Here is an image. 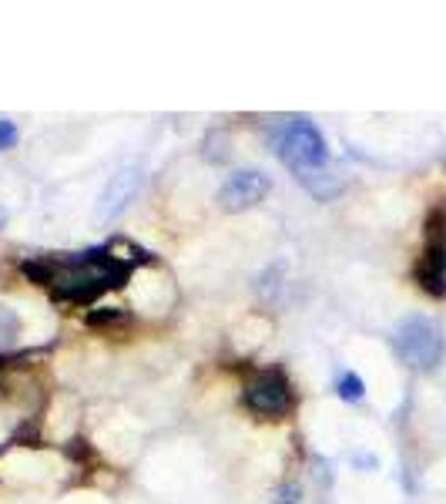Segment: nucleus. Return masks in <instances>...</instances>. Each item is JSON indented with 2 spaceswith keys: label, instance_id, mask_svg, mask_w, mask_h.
Segmentation results:
<instances>
[{
  "label": "nucleus",
  "instance_id": "f257e3e1",
  "mask_svg": "<svg viewBox=\"0 0 446 504\" xmlns=\"http://www.w3.org/2000/svg\"><path fill=\"white\" fill-rule=\"evenodd\" d=\"M154 263L148 249L128 242V252H118V242L84 252H57V256H34L21 263V276L34 286H44L47 296L61 307H91L98 296L121 290L135 269Z\"/></svg>",
  "mask_w": 446,
  "mask_h": 504
},
{
  "label": "nucleus",
  "instance_id": "f03ea898",
  "mask_svg": "<svg viewBox=\"0 0 446 504\" xmlns=\"http://www.w3.org/2000/svg\"><path fill=\"white\" fill-rule=\"evenodd\" d=\"M392 350L396 357L403 360L409 370H417V374H430L436 366L443 364L446 357V340H443V330H440V323L430 320V316H406L400 326H396V333H392Z\"/></svg>",
  "mask_w": 446,
  "mask_h": 504
},
{
  "label": "nucleus",
  "instance_id": "7ed1b4c3",
  "mask_svg": "<svg viewBox=\"0 0 446 504\" xmlns=\"http://www.w3.org/2000/svg\"><path fill=\"white\" fill-rule=\"evenodd\" d=\"M276 152H279L282 165L289 168L293 175H299V172H319V168L329 165L326 135L309 118H289L276 131Z\"/></svg>",
  "mask_w": 446,
  "mask_h": 504
},
{
  "label": "nucleus",
  "instance_id": "20e7f679",
  "mask_svg": "<svg viewBox=\"0 0 446 504\" xmlns=\"http://www.w3.org/2000/svg\"><path fill=\"white\" fill-rule=\"evenodd\" d=\"M242 404L249 414L262 420H282L295 410V391L293 380L285 377L279 366H265V370H252L245 383H242Z\"/></svg>",
  "mask_w": 446,
  "mask_h": 504
},
{
  "label": "nucleus",
  "instance_id": "39448f33",
  "mask_svg": "<svg viewBox=\"0 0 446 504\" xmlns=\"http://www.w3.org/2000/svg\"><path fill=\"white\" fill-rule=\"evenodd\" d=\"M413 282L430 299H446V206H436L423 223V252L413 266Z\"/></svg>",
  "mask_w": 446,
  "mask_h": 504
},
{
  "label": "nucleus",
  "instance_id": "423d86ee",
  "mask_svg": "<svg viewBox=\"0 0 446 504\" xmlns=\"http://www.w3.org/2000/svg\"><path fill=\"white\" fill-rule=\"evenodd\" d=\"M272 192V179L259 168H238L219 189V206L225 212H245L255 209L265 196Z\"/></svg>",
  "mask_w": 446,
  "mask_h": 504
},
{
  "label": "nucleus",
  "instance_id": "0eeeda50",
  "mask_svg": "<svg viewBox=\"0 0 446 504\" xmlns=\"http://www.w3.org/2000/svg\"><path fill=\"white\" fill-rule=\"evenodd\" d=\"M141 182H145L141 168H131V165L118 168L112 179H108V185H104V192H101L95 219H98V223H114L118 215H125V209L141 192Z\"/></svg>",
  "mask_w": 446,
  "mask_h": 504
},
{
  "label": "nucleus",
  "instance_id": "6e6552de",
  "mask_svg": "<svg viewBox=\"0 0 446 504\" xmlns=\"http://www.w3.org/2000/svg\"><path fill=\"white\" fill-rule=\"evenodd\" d=\"M295 179H299V185H302L316 202H333V198L346 189V182H343L339 175H333L329 168H319V172H299Z\"/></svg>",
  "mask_w": 446,
  "mask_h": 504
},
{
  "label": "nucleus",
  "instance_id": "1a4fd4ad",
  "mask_svg": "<svg viewBox=\"0 0 446 504\" xmlns=\"http://www.w3.org/2000/svg\"><path fill=\"white\" fill-rule=\"evenodd\" d=\"M335 393H339V400H346V404H359L366 397V380L356 374V370H343L339 380H335Z\"/></svg>",
  "mask_w": 446,
  "mask_h": 504
},
{
  "label": "nucleus",
  "instance_id": "9d476101",
  "mask_svg": "<svg viewBox=\"0 0 446 504\" xmlns=\"http://www.w3.org/2000/svg\"><path fill=\"white\" fill-rule=\"evenodd\" d=\"M21 336V316L11 307H0V353L11 350Z\"/></svg>",
  "mask_w": 446,
  "mask_h": 504
},
{
  "label": "nucleus",
  "instance_id": "9b49d317",
  "mask_svg": "<svg viewBox=\"0 0 446 504\" xmlns=\"http://www.w3.org/2000/svg\"><path fill=\"white\" fill-rule=\"evenodd\" d=\"M125 320H128L125 309H114V307L91 309V313H87V323H91V326H108V323H125Z\"/></svg>",
  "mask_w": 446,
  "mask_h": 504
},
{
  "label": "nucleus",
  "instance_id": "f8f14e48",
  "mask_svg": "<svg viewBox=\"0 0 446 504\" xmlns=\"http://www.w3.org/2000/svg\"><path fill=\"white\" fill-rule=\"evenodd\" d=\"M21 141V128L14 125V118H0V152H11Z\"/></svg>",
  "mask_w": 446,
  "mask_h": 504
},
{
  "label": "nucleus",
  "instance_id": "ddd939ff",
  "mask_svg": "<svg viewBox=\"0 0 446 504\" xmlns=\"http://www.w3.org/2000/svg\"><path fill=\"white\" fill-rule=\"evenodd\" d=\"M302 501V488L299 484H282L276 491V504H299Z\"/></svg>",
  "mask_w": 446,
  "mask_h": 504
},
{
  "label": "nucleus",
  "instance_id": "4468645a",
  "mask_svg": "<svg viewBox=\"0 0 446 504\" xmlns=\"http://www.w3.org/2000/svg\"><path fill=\"white\" fill-rule=\"evenodd\" d=\"M4 223H7V212L0 209V229H4Z\"/></svg>",
  "mask_w": 446,
  "mask_h": 504
}]
</instances>
